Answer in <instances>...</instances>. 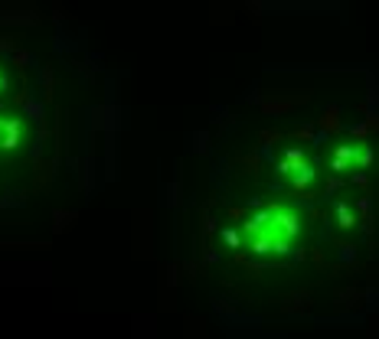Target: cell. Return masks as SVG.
<instances>
[{
  "label": "cell",
  "instance_id": "7a4b0ae2",
  "mask_svg": "<svg viewBox=\"0 0 379 339\" xmlns=\"http://www.w3.org/2000/svg\"><path fill=\"white\" fill-rule=\"evenodd\" d=\"M320 127H324V131H337V127H340V121H337V108H330L327 114L320 118Z\"/></svg>",
  "mask_w": 379,
  "mask_h": 339
},
{
  "label": "cell",
  "instance_id": "6da1fadb",
  "mask_svg": "<svg viewBox=\"0 0 379 339\" xmlns=\"http://www.w3.org/2000/svg\"><path fill=\"white\" fill-rule=\"evenodd\" d=\"M301 229V219L291 206H268L255 219L242 225V232L252 238V251H288Z\"/></svg>",
  "mask_w": 379,
  "mask_h": 339
},
{
  "label": "cell",
  "instance_id": "3957f363",
  "mask_svg": "<svg viewBox=\"0 0 379 339\" xmlns=\"http://www.w3.org/2000/svg\"><path fill=\"white\" fill-rule=\"evenodd\" d=\"M337 212H340V225H354V222H356V215H350V209H346V206H340Z\"/></svg>",
  "mask_w": 379,
  "mask_h": 339
}]
</instances>
